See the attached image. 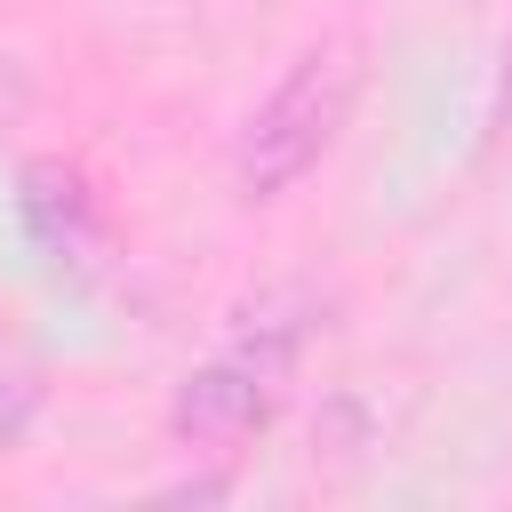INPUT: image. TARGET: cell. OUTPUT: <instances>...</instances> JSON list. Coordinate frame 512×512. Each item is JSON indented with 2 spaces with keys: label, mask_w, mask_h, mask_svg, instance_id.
<instances>
[{
  "label": "cell",
  "mask_w": 512,
  "mask_h": 512,
  "mask_svg": "<svg viewBox=\"0 0 512 512\" xmlns=\"http://www.w3.org/2000/svg\"><path fill=\"white\" fill-rule=\"evenodd\" d=\"M320 320H328V296L312 280H264L256 296H240L224 312V336L184 368L168 400V440L184 456H240L280 416L288 376L320 336Z\"/></svg>",
  "instance_id": "cell-1"
},
{
  "label": "cell",
  "mask_w": 512,
  "mask_h": 512,
  "mask_svg": "<svg viewBox=\"0 0 512 512\" xmlns=\"http://www.w3.org/2000/svg\"><path fill=\"white\" fill-rule=\"evenodd\" d=\"M16 208H24L32 240L56 248V256H72V248L96 232V192H88V176L64 168V160H24V176H16Z\"/></svg>",
  "instance_id": "cell-3"
},
{
  "label": "cell",
  "mask_w": 512,
  "mask_h": 512,
  "mask_svg": "<svg viewBox=\"0 0 512 512\" xmlns=\"http://www.w3.org/2000/svg\"><path fill=\"white\" fill-rule=\"evenodd\" d=\"M480 128H488V144L512 136V24H504V40H496V80H488V112H480Z\"/></svg>",
  "instance_id": "cell-5"
},
{
  "label": "cell",
  "mask_w": 512,
  "mask_h": 512,
  "mask_svg": "<svg viewBox=\"0 0 512 512\" xmlns=\"http://www.w3.org/2000/svg\"><path fill=\"white\" fill-rule=\"evenodd\" d=\"M40 408H48V368H40V352H32L16 328H0V456L24 448V432L40 424Z\"/></svg>",
  "instance_id": "cell-4"
},
{
  "label": "cell",
  "mask_w": 512,
  "mask_h": 512,
  "mask_svg": "<svg viewBox=\"0 0 512 512\" xmlns=\"http://www.w3.org/2000/svg\"><path fill=\"white\" fill-rule=\"evenodd\" d=\"M352 104H360V40H352V32H328V40L296 48L288 72L264 88V104L240 120L232 192H240L248 208L288 200V192L336 152V136L352 128Z\"/></svg>",
  "instance_id": "cell-2"
}]
</instances>
